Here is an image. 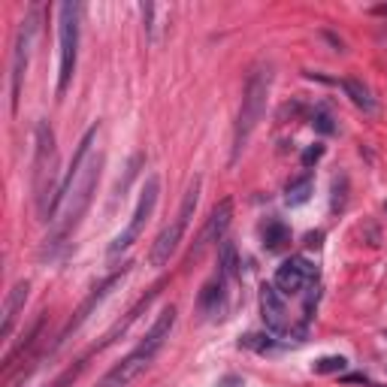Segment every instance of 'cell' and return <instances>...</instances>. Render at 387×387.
Segmentation results:
<instances>
[{
    "instance_id": "8992f818",
    "label": "cell",
    "mask_w": 387,
    "mask_h": 387,
    "mask_svg": "<svg viewBox=\"0 0 387 387\" xmlns=\"http://www.w3.org/2000/svg\"><path fill=\"white\" fill-rule=\"evenodd\" d=\"M157 194H161V179H157V176H148V179H146V188H142V194H140V203H136V212H133L131 224H127L124 230H121L118 236H115V242L109 245V257L127 252V248H131L133 242L140 239L142 227L148 224L151 212H155V206H157Z\"/></svg>"
},
{
    "instance_id": "cb8c5ba5",
    "label": "cell",
    "mask_w": 387,
    "mask_h": 387,
    "mask_svg": "<svg viewBox=\"0 0 387 387\" xmlns=\"http://www.w3.org/2000/svg\"><path fill=\"white\" fill-rule=\"evenodd\" d=\"M218 387H242V378L239 375H227V378H221V384Z\"/></svg>"
},
{
    "instance_id": "7402d4cb",
    "label": "cell",
    "mask_w": 387,
    "mask_h": 387,
    "mask_svg": "<svg viewBox=\"0 0 387 387\" xmlns=\"http://www.w3.org/2000/svg\"><path fill=\"white\" fill-rule=\"evenodd\" d=\"M239 345L242 348H254V351H269L276 342H272L269 336H263V333H248L245 339H239Z\"/></svg>"
},
{
    "instance_id": "8fae6325",
    "label": "cell",
    "mask_w": 387,
    "mask_h": 387,
    "mask_svg": "<svg viewBox=\"0 0 387 387\" xmlns=\"http://www.w3.org/2000/svg\"><path fill=\"white\" fill-rule=\"evenodd\" d=\"M124 272H127V267L121 269V272H115V276H109V278H106V282H103L100 287H97L94 294H91V297H88L85 302H82V306H79V312H76V318H73V321L64 327V333H60V339H58V342H64V339L70 336V330H76L82 321H88V315L94 312V306H100V302H103L106 297H109V291H112V287H115V285L121 282V278H124Z\"/></svg>"
},
{
    "instance_id": "2e32d148",
    "label": "cell",
    "mask_w": 387,
    "mask_h": 387,
    "mask_svg": "<svg viewBox=\"0 0 387 387\" xmlns=\"http://www.w3.org/2000/svg\"><path fill=\"white\" fill-rule=\"evenodd\" d=\"M221 300H224V285H221V278H212V282L200 291V300H197V302H200L203 312L212 315V312H218V309H221Z\"/></svg>"
},
{
    "instance_id": "5b68a950",
    "label": "cell",
    "mask_w": 387,
    "mask_h": 387,
    "mask_svg": "<svg viewBox=\"0 0 387 387\" xmlns=\"http://www.w3.org/2000/svg\"><path fill=\"white\" fill-rule=\"evenodd\" d=\"M60 70H58V97H64L76 73V58H79V3H60Z\"/></svg>"
},
{
    "instance_id": "9c48e42d",
    "label": "cell",
    "mask_w": 387,
    "mask_h": 387,
    "mask_svg": "<svg viewBox=\"0 0 387 387\" xmlns=\"http://www.w3.org/2000/svg\"><path fill=\"white\" fill-rule=\"evenodd\" d=\"M315 276H318V269L306 261V257L297 254V257H287L282 267L276 269V282L272 285H276L282 294H300L309 282H315Z\"/></svg>"
},
{
    "instance_id": "603a6c76",
    "label": "cell",
    "mask_w": 387,
    "mask_h": 387,
    "mask_svg": "<svg viewBox=\"0 0 387 387\" xmlns=\"http://www.w3.org/2000/svg\"><path fill=\"white\" fill-rule=\"evenodd\" d=\"M321 157H324V146H321V142H315V146H309L306 151H302V166H306V170H312Z\"/></svg>"
},
{
    "instance_id": "7a4b0ae2",
    "label": "cell",
    "mask_w": 387,
    "mask_h": 387,
    "mask_svg": "<svg viewBox=\"0 0 387 387\" xmlns=\"http://www.w3.org/2000/svg\"><path fill=\"white\" fill-rule=\"evenodd\" d=\"M100 166H103V157L94 155L88 157L85 166H82L79 179L73 181V188L67 191L64 203H60L58 215H55V236H52V242H60L70 236V230L76 224H79V218L85 215V209L91 206V197H94V188H97V179H100Z\"/></svg>"
},
{
    "instance_id": "44dd1931",
    "label": "cell",
    "mask_w": 387,
    "mask_h": 387,
    "mask_svg": "<svg viewBox=\"0 0 387 387\" xmlns=\"http://www.w3.org/2000/svg\"><path fill=\"white\" fill-rule=\"evenodd\" d=\"M312 127H315L318 133H324V136H333V133H336V124H333V115H330L327 109H315Z\"/></svg>"
},
{
    "instance_id": "9a60e30c",
    "label": "cell",
    "mask_w": 387,
    "mask_h": 387,
    "mask_svg": "<svg viewBox=\"0 0 387 387\" xmlns=\"http://www.w3.org/2000/svg\"><path fill=\"white\" fill-rule=\"evenodd\" d=\"M342 88H345V94L351 97L354 106H360V109H366V112L375 109L373 97H369V91H366V85H363L360 79H354V76H345V79H342Z\"/></svg>"
},
{
    "instance_id": "277c9868",
    "label": "cell",
    "mask_w": 387,
    "mask_h": 387,
    "mask_svg": "<svg viewBox=\"0 0 387 387\" xmlns=\"http://www.w3.org/2000/svg\"><path fill=\"white\" fill-rule=\"evenodd\" d=\"M200 188H203V179L197 176L191 181V188L185 191V200H181V206H179V215L173 218V221L166 224L161 233H157L155 245H151V254H148L151 267H166V263H170V257L176 254L179 242H181V236H185L188 224H191V218L197 212V203H200Z\"/></svg>"
},
{
    "instance_id": "52a82bcc",
    "label": "cell",
    "mask_w": 387,
    "mask_h": 387,
    "mask_svg": "<svg viewBox=\"0 0 387 387\" xmlns=\"http://www.w3.org/2000/svg\"><path fill=\"white\" fill-rule=\"evenodd\" d=\"M155 348H148V345H140L136 351H131L121 363H115V366L109 369V373L103 375V382L100 387H127L133 382V378H140L142 373L148 369V363L155 360Z\"/></svg>"
},
{
    "instance_id": "4fadbf2b",
    "label": "cell",
    "mask_w": 387,
    "mask_h": 387,
    "mask_svg": "<svg viewBox=\"0 0 387 387\" xmlns=\"http://www.w3.org/2000/svg\"><path fill=\"white\" fill-rule=\"evenodd\" d=\"M230 221H233V200L224 197V200L212 209L209 227H206V233H203V239H215V242L221 239L224 242V233H227V227H230Z\"/></svg>"
},
{
    "instance_id": "e0dca14e",
    "label": "cell",
    "mask_w": 387,
    "mask_h": 387,
    "mask_svg": "<svg viewBox=\"0 0 387 387\" xmlns=\"http://www.w3.org/2000/svg\"><path fill=\"white\" fill-rule=\"evenodd\" d=\"M312 191H315L312 176H302V179H297V181H291V185H287V194H285L287 206H302V203H309Z\"/></svg>"
},
{
    "instance_id": "ac0fdd59",
    "label": "cell",
    "mask_w": 387,
    "mask_h": 387,
    "mask_svg": "<svg viewBox=\"0 0 387 387\" xmlns=\"http://www.w3.org/2000/svg\"><path fill=\"white\" fill-rule=\"evenodd\" d=\"M287 239H291V230H287L282 221H269L267 230H263V248H267V252H278Z\"/></svg>"
},
{
    "instance_id": "ba28073f",
    "label": "cell",
    "mask_w": 387,
    "mask_h": 387,
    "mask_svg": "<svg viewBox=\"0 0 387 387\" xmlns=\"http://www.w3.org/2000/svg\"><path fill=\"white\" fill-rule=\"evenodd\" d=\"M30 40H34V15H27L19 27V36H15V49H12V112H19V100H21V79H25L27 70V55H30Z\"/></svg>"
},
{
    "instance_id": "6da1fadb",
    "label": "cell",
    "mask_w": 387,
    "mask_h": 387,
    "mask_svg": "<svg viewBox=\"0 0 387 387\" xmlns=\"http://www.w3.org/2000/svg\"><path fill=\"white\" fill-rule=\"evenodd\" d=\"M269 85H272L269 67H254L252 76H248V82H245V91H242V106H239L236 131H233V157H230V164L239 161L242 148H245L248 140H252L257 121L263 118L267 97H269Z\"/></svg>"
},
{
    "instance_id": "d4e9b609",
    "label": "cell",
    "mask_w": 387,
    "mask_h": 387,
    "mask_svg": "<svg viewBox=\"0 0 387 387\" xmlns=\"http://www.w3.org/2000/svg\"><path fill=\"white\" fill-rule=\"evenodd\" d=\"M345 382H357V384H366V375H348Z\"/></svg>"
},
{
    "instance_id": "5bb4252c",
    "label": "cell",
    "mask_w": 387,
    "mask_h": 387,
    "mask_svg": "<svg viewBox=\"0 0 387 387\" xmlns=\"http://www.w3.org/2000/svg\"><path fill=\"white\" fill-rule=\"evenodd\" d=\"M173 324H176V309L173 306H166L161 315H157V321L151 324V330L146 333V339H142V345H148V348H155V351H161L164 342L170 339V330H173Z\"/></svg>"
},
{
    "instance_id": "7c38bea8",
    "label": "cell",
    "mask_w": 387,
    "mask_h": 387,
    "mask_svg": "<svg viewBox=\"0 0 387 387\" xmlns=\"http://www.w3.org/2000/svg\"><path fill=\"white\" fill-rule=\"evenodd\" d=\"M27 294H30V285L27 282H15L10 297H6V306H3V324H0V339H10V333L15 327V318L25 309L27 302Z\"/></svg>"
},
{
    "instance_id": "30bf717a",
    "label": "cell",
    "mask_w": 387,
    "mask_h": 387,
    "mask_svg": "<svg viewBox=\"0 0 387 387\" xmlns=\"http://www.w3.org/2000/svg\"><path fill=\"white\" fill-rule=\"evenodd\" d=\"M261 315H263V324H267V330L272 333H287V306L282 300V291H278L276 285H261Z\"/></svg>"
},
{
    "instance_id": "d6986e66",
    "label": "cell",
    "mask_w": 387,
    "mask_h": 387,
    "mask_svg": "<svg viewBox=\"0 0 387 387\" xmlns=\"http://www.w3.org/2000/svg\"><path fill=\"white\" fill-rule=\"evenodd\" d=\"M218 257H221V278H236L239 276V257H236V245H233L230 239L221 242Z\"/></svg>"
},
{
    "instance_id": "ffe728a7",
    "label": "cell",
    "mask_w": 387,
    "mask_h": 387,
    "mask_svg": "<svg viewBox=\"0 0 387 387\" xmlns=\"http://www.w3.org/2000/svg\"><path fill=\"white\" fill-rule=\"evenodd\" d=\"M348 360L342 357V354H327V357H318L312 363V369L318 375H333V373H345Z\"/></svg>"
},
{
    "instance_id": "3957f363",
    "label": "cell",
    "mask_w": 387,
    "mask_h": 387,
    "mask_svg": "<svg viewBox=\"0 0 387 387\" xmlns=\"http://www.w3.org/2000/svg\"><path fill=\"white\" fill-rule=\"evenodd\" d=\"M34 200L43 218H49L52 203L58 197L55 179H58V148H55V133H52L49 121L36 124V140H34Z\"/></svg>"
}]
</instances>
